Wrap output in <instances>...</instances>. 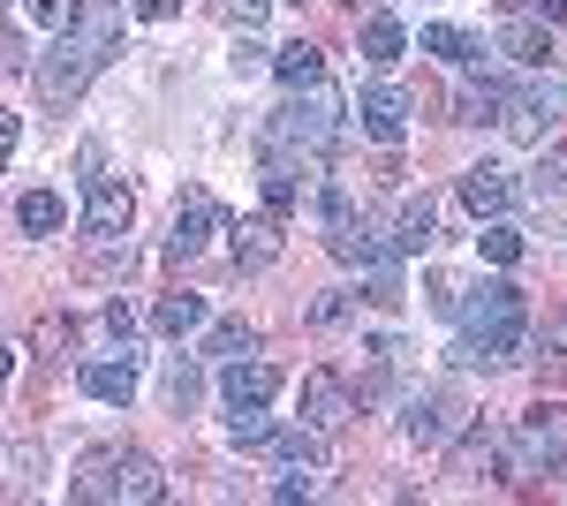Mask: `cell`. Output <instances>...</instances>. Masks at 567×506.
Returning a JSON list of instances; mask_svg holds the SVG:
<instances>
[{
  "mask_svg": "<svg viewBox=\"0 0 567 506\" xmlns=\"http://www.w3.org/2000/svg\"><path fill=\"white\" fill-rule=\"evenodd\" d=\"M341 128H349V106H341V91L326 84H303L288 106H280V122L265 128V159H288V152H310V159H333V144H341ZM296 167V159H288Z\"/></svg>",
  "mask_w": 567,
  "mask_h": 506,
  "instance_id": "3",
  "label": "cell"
},
{
  "mask_svg": "<svg viewBox=\"0 0 567 506\" xmlns=\"http://www.w3.org/2000/svg\"><path fill=\"white\" fill-rule=\"evenodd\" d=\"M136 16L144 23H167V16H182V0H136Z\"/></svg>",
  "mask_w": 567,
  "mask_h": 506,
  "instance_id": "40",
  "label": "cell"
},
{
  "mask_svg": "<svg viewBox=\"0 0 567 506\" xmlns=\"http://www.w3.org/2000/svg\"><path fill=\"white\" fill-rule=\"evenodd\" d=\"M537 16H545V23H567V0H537Z\"/></svg>",
  "mask_w": 567,
  "mask_h": 506,
  "instance_id": "42",
  "label": "cell"
},
{
  "mask_svg": "<svg viewBox=\"0 0 567 506\" xmlns=\"http://www.w3.org/2000/svg\"><path fill=\"white\" fill-rule=\"evenodd\" d=\"M296 205H303V182H296V167H288V159H265V211H272V219H288Z\"/></svg>",
  "mask_w": 567,
  "mask_h": 506,
  "instance_id": "24",
  "label": "cell"
},
{
  "mask_svg": "<svg viewBox=\"0 0 567 506\" xmlns=\"http://www.w3.org/2000/svg\"><path fill=\"white\" fill-rule=\"evenodd\" d=\"M114 45H122V8L114 0H76L69 8V31L39 53V69H31V84H39L45 106H76L84 84L114 61Z\"/></svg>",
  "mask_w": 567,
  "mask_h": 506,
  "instance_id": "1",
  "label": "cell"
},
{
  "mask_svg": "<svg viewBox=\"0 0 567 506\" xmlns=\"http://www.w3.org/2000/svg\"><path fill=\"white\" fill-rule=\"evenodd\" d=\"M227 242H235V265L243 272H265V265H280V219L258 211V219H235V227H219Z\"/></svg>",
  "mask_w": 567,
  "mask_h": 506,
  "instance_id": "14",
  "label": "cell"
},
{
  "mask_svg": "<svg viewBox=\"0 0 567 506\" xmlns=\"http://www.w3.org/2000/svg\"><path fill=\"white\" fill-rule=\"evenodd\" d=\"M432 235H439V205L432 197H401V211H393V242H401V257L432 250Z\"/></svg>",
  "mask_w": 567,
  "mask_h": 506,
  "instance_id": "19",
  "label": "cell"
},
{
  "mask_svg": "<svg viewBox=\"0 0 567 506\" xmlns=\"http://www.w3.org/2000/svg\"><path fill=\"white\" fill-rule=\"evenodd\" d=\"M106 333H122V348H130V333H136V318H130V302H106Z\"/></svg>",
  "mask_w": 567,
  "mask_h": 506,
  "instance_id": "38",
  "label": "cell"
},
{
  "mask_svg": "<svg viewBox=\"0 0 567 506\" xmlns=\"http://www.w3.org/2000/svg\"><path fill=\"white\" fill-rule=\"evenodd\" d=\"M349 318H355V296H349V288H333V296L310 302V333H341Z\"/></svg>",
  "mask_w": 567,
  "mask_h": 506,
  "instance_id": "29",
  "label": "cell"
},
{
  "mask_svg": "<svg viewBox=\"0 0 567 506\" xmlns=\"http://www.w3.org/2000/svg\"><path fill=\"white\" fill-rule=\"evenodd\" d=\"M432 310H439V318L462 310V280H454V272H439V280H432Z\"/></svg>",
  "mask_w": 567,
  "mask_h": 506,
  "instance_id": "36",
  "label": "cell"
},
{
  "mask_svg": "<svg viewBox=\"0 0 567 506\" xmlns=\"http://www.w3.org/2000/svg\"><path fill=\"white\" fill-rule=\"evenodd\" d=\"M16 379V348H8V340H0V385Z\"/></svg>",
  "mask_w": 567,
  "mask_h": 506,
  "instance_id": "43",
  "label": "cell"
},
{
  "mask_svg": "<svg viewBox=\"0 0 567 506\" xmlns=\"http://www.w3.org/2000/svg\"><path fill=\"white\" fill-rule=\"evenodd\" d=\"M363 61H371V69H393V61H401V53H409V31H401V16H386V8H379V16H363Z\"/></svg>",
  "mask_w": 567,
  "mask_h": 506,
  "instance_id": "18",
  "label": "cell"
},
{
  "mask_svg": "<svg viewBox=\"0 0 567 506\" xmlns=\"http://www.w3.org/2000/svg\"><path fill=\"white\" fill-rule=\"evenodd\" d=\"M69 8H76V0H23V16L45 23V31H61V23H69Z\"/></svg>",
  "mask_w": 567,
  "mask_h": 506,
  "instance_id": "34",
  "label": "cell"
},
{
  "mask_svg": "<svg viewBox=\"0 0 567 506\" xmlns=\"http://www.w3.org/2000/svg\"><path fill=\"white\" fill-rule=\"evenodd\" d=\"M499 53H507L515 69H545V61H553V31H545V16H507Z\"/></svg>",
  "mask_w": 567,
  "mask_h": 506,
  "instance_id": "16",
  "label": "cell"
},
{
  "mask_svg": "<svg viewBox=\"0 0 567 506\" xmlns=\"http://www.w3.org/2000/svg\"><path fill=\"white\" fill-rule=\"evenodd\" d=\"M227 227V211L213 205V189H182V205H175V227H167V257H197V250H213V235Z\"/></svg>",
  "mask_w": 567,
  "mask_h": 506,
  "instance_id": "7",
  "label": "cell"
},
{
  "mask_svg": "<svg viewBox=\"0 0 567 506\" xmlns=\"http://www.w3.org/2000/svg\"><path fill=\"white\" fill-rule=\"evenodd\" d=\"M477 250L492 257V265H515V257H523V227H515V219H507V211H499V219H484Z\"/></svg>",
  "mask_w": 567,
  "mask_h": 506,
  "instance_id": "26",
  "label": "cell"
},
{
  "mask_svg": "<svg viewBox=\"0 0 567 506\" xmlns=\"http://www.w3.org/2000/svg\"><path fill=\"white\" fill-rule=\"evenodd\" d=\"M227 61H235V76H258V69H272V53H265V45L250 39V31L235 39V53H227Z\"/></svg>",
  "mask_w": 567,
  "mask_h": 506,
  "instance_id": "33",
  "label": "cell"
},
{
  "mask_svg": "<svg viewBox=\"0 0 567 506\" xmlns=\"http://www.w3.org/2000/svg\"><path fill=\"white\" fill-rule=\"evenodd\" d=\"M349 219H355V197H349V182H333V174H326V182H318V227L333 235V227H349Z\"/></svg>",
  "mask_w": 567,
  "mask_h": 506,
  "instance_id": "27",
  "label": "cell"
},
{
  "mask_svg": "<svg viewBox=\"0 0 567 506\" xmlns=\"http://www.w3.org/2000/svg\"><path fill=\"white\" fill-rule=\"evenodd\" d=\"M318 492V468H288L280 484H272V499H310Z\"/></svg>",
  "mask_w": 567,
  "mask_h": 506,
  "instance_id": "35",
  "label": "cell"
},
{
  "mask_svg": "<svg viewBox=\"0 0 567 506\" xmlns=\"http://www.w3.org/2000/svg\"><path fill=\"white\" fill-rule=\"evenodd\" d=\"M326 250L341 257V265H355V272H386V265H401V242L379 235V227H363V219L333 227V235H326Z\"/></svg>",
  "mask_w": 567,
  "mask_h": 506,
  "instance_id": "9",
  "label": "cell"
},
{
  "mask_svg": "<svg viewBox=\"0 0 567 506\" xmlns=\"http://www.w3.org/2000/svg\"><path fill=\"white\" fill-rule=\"evenodd\" d=\"M16 219H23V235H53V227H61V197H53V189H31V197L16 205Z\"/></svg>",
  "mask_w": 567,
  "mask_h": 506,
  "instance_id": "28",
  "label": "cell"
},
{
  "mask_svg": "<svg viewBox=\"0 0 567 506\" xmlns=\"http://www.w3.org/2000/svg\"><path fill=\"white\" fill-rule=\"evenodd\" d=\"M355 122H363V136H371V144H401V136H409V91L371 84L363 99H355Z\"/></svg>",
  "mask_w": 567,
  "mask_h": 506,
  "instance_id": "11",
  "label": "cell"
},
{
  "mask_svg": "<svg viewBox=\"0 0 567 506\" xmlns=\"http://www.w3.org/2000/svg\"><path fill=\"white\" fill-rule=\"evenodd\" d=\"M424 53L454 61V69H477V61H484V45L470 39V31H454V23H432V31H424Z\"/></svg>",
  "mask_w": 567,
  "mask_h": 506,
  "instance_id": "23",
  "label": "cell"
},
{
  "mask_svg": "<svg viewBox=\"0 0 567 506\" xmlns=\"http://www.w3.org/2000/svg\"><path fill=\"white\" fill-rule=\"evenodd\" d=\"M462 340L446 348V363L462 371H492V363H515L529 340V302L515 280H484V288H462V310H454Z\"/></svg>",
  "mask_w": 567,
  "mask_h": 506,
  "instance_id": "2",
  "label": "cell"
},
{
  "mask_svg": "<svg viewBox=\"0 0 567 506\" xmlns=\"http://www.w3.org/2000/svg\"><path fill=\"white\" fill-rule=\"evenodd\" d=\"M484 468H507V438H499L492 423L462 431V446H454V476H470V484H477Z\"/></svg>",
  "mask_w": 567,
  "mask_h": 506,
  "instance_id": "17",
  "label": "cell"
},
{
  "mask_svg": "<svg viewBox=\"0 0 567 506\" xmlns=\"http://www.w3.org/2000/svg\"><path fill=\"white\" fill-rule=\"evenodd\" d=\"M515 454H523V468H537V476H560L567 468V401H537L523 416V431H515Z\"/></svg>",
  "mask_w": 567,
  "mask_h": 506,
  "instance_id": "5",
  "label": "cell"
},
{
  "mask_svg": "<svg viewBox=\"0 0 567 506\" xmlns=\"http://www.w3.org/2000/svg\"><path fill=\"white\" fill-rule=\"evenodd\" d=\"M462 205L477 211V219H499V211L515 205V174L499 167V159H477V167L462 174Z\"/></svg>",
  "mask_w": 567,
  "mask_h": 506,
  "instance_id": "15",
  "label": "cell"
},
{
  "mask_svg": "<svg viewBox=\"0 0 567 506\" xmlns=\"http://www.w3.org/2000/svg\"><path fill=\"white\" fill-rule=\"evenodd\" d=\"M152 333H167V340H182V333H205V296H159L152 302Z\"/></svg>",
  "mask_w": 567,
  "mask_h": 506,
  "instance_id": "21",
  "label": "cell"
},
{
  "mask_svg": "<svg viewBox=\"0 0 567 506\" xmlns=\"http://www.w3.org/2000/svg\"><path fill=\"white\" fill-rule=\"evenodd\" d=\"M272 76H280L288 91H303V84H318V76H326V53H318L310 39L280 45V53H272Z\"/></svg>",
  "mask_w": 567,
  "mask_h": 506,
  "instance_id": "22",
  "label": "cell"
},
{
  "mask_svg": "<svg viewBox=\"0 0 567 506\" xmlns=\"http://www.w3.org/2000/svg\"><path fill=\"white\" fill-rule=\"evenodd\" d=\"M16 136H23V122H16V114H8V106H0V159H8V152H16Z\"/></svg>",
  "mask_w": 567,
  "mask_h": 506,
  "instance_id": "41",
  "label": "cell"
},
{
  "mask_svg": "<svg viewBox=\"0 0 567 506\" xmlns=\"http://www.w3.org/2000/svg\"><path fill=\"white\" fill-rule=\"evenodd\" d=\"M227 438H235V446H265V438H272V416H265V409H227Z\"/></svg>",
  "mask_w": 567,
  "mask_h": 506,
  "instance_id": "31",
  "label": "cell"
},
{
  "mask_svg": "<svg viewBox=\"0 0 567 506\" xmlns=\"http://www.w3.org/2000/svg\"><path fill=\"white\" fill-rule=\"evenodd\" d=\"M454 431H462V393H446V385L409 393V409H401V438L409 446H446Z\"/></svg>",
  "mask_w": 567,
  "mask_h": 506,
  "instance_id": "6",
  "label": "cell"
},
{
  "mask_svg": "<svg viewBox=\"0 0 567 506\" xmlns=\"http://www.w3.org/2000/svg\"><path fill=\"white\" fill-rule=\"evenodd\" d=\"M197 393H205V379H197V355H175V363H167V401H175V409H189Z\"/></svg>",
  "mask_w": 567,
  "mask_h": 506,
  "instance_id": "32",
  "label": "cell"
},
{
  "mask_svg": "<svg viewBox=\"0 0 567 506\" xmlns=\"http://www.w3.org/2000/svg\"><path fill=\"white\" fill-rule=\"evenodd\" d=\"M499 106H507V84H470L454 122H499Z\"/></svg>",
  "mask_w": 567,
  "mask_h": 506,
  "instance_id": "30",
  "label": "cell"
},
{
  "mask_svg": "<svg viewBox=\"0 0 567 506\" xmlns=\"http://www.w3.org/2000/svg\"><path fill=\"white\" fill-rule=\"evenodd\" d=\"M205 355H219V363H235V355H258V333H250L243 318H219L213 333H205Z\"/></svg>",
  "mask_w": 567,
  "mask_h": 506,
  "instance_id": "25",
  "label": "cell"
},
{
  "mask_svg": "<svg viewBox=\"0 0 567 506\" xmlns=\"http://www.w3.org/2000/svg\"><path fill=\"white\" fill-rule=\"evenodd\" d=\"M76 499H130V506H159L167 499V476L152 454H99V462L76 476Z\"/></svg>",
  "mask_w": 567,
  "mask_h": 506,
  "instance_id": "4",
  "label": "cell"
},
{
  "mask_svg": "<svg viewBox=\"0 0 567 506\" xmlns=\"http://www.w3.org/2000/svg\"><path fill=\"white\" fill-rule=\"evenodd\" d=\"M272 393H280V371L258 363V355H235L227 379H219V401L227 409H272Z\"/></svg>",
  "mask_w": 567,
  "mask_h": 506,
  "instance_id": "12",
  "label": "cell"
},
{
  "mask_svg": "<svg viewBox=\"0 0 567 506\" xmlns=\"http://www.w3.org/2000/svg\"><path fill=\"white\" fill-rule=\"evenodd\" d=\"M76 385H84L91 401H106V409H130L136 401V348H122V355H91L84 371H76Z\"/></svg>",
  "mask_w": 567,
  "mask_h": 506,
  "instance_id": "10",
  "label": "cell"
},
{
  "mask_svg": "<svg viewBox=\"0 0 567 506\" xmlns=\"http://www.w3.org/2000/svg\"><path fill=\"white\" fill-rule=\"evenodd\" d=\"M130 219H136V197L122 189V182L91 174V182H84V235H91V242H122Z\"/></svg>",
  "mask_w": 567,
  "mask_h": 506,
  "instance_id": "8",
  "label": "cell"
},
{
  "mask_svg": "<svg viewBox=\"0 0 567 506\" xmlns=\"http://www.w3.org/2000/svg\"><path fill=\"white\" fill-rule=\"evenodd\" d=\"M265 8H272V0H227V16H235L243 31H258V23H265Z\"/></svg>",
  "mask_w": 567,
  "mask_h": 506,
  "instance_id": "37",
  "label": "cell"
},
{
  "mask_svg": "<svg viewBox=\"0 0 567 506\" xmlns=\"http://www.w3.org/2000/svg\"><path fill=\"white\" fill-rule=\"evenodd\" d=\"M349 416H355L349 385L333 379V371H310V379H303V423H310V431H326V438H333V431H341Z\"/></svg>",
  "mask_w": 567,
  "mask_h": 506,
  "instance_id": "13",
  "label": "cell"
},
{
  "mask_svg": "<svg viewBox=\"0 0 567 506\" xmlns=\"http://www.w3.org/2000/svg\"><path fill=\"white\" fill-rule=\"evenodd\" d=\"M8 69H23V39H16V31L0 23V76H8Z\"/></svg>",
  "mask_w": 567,
  "mask_h": 506,
  "instance_id": "39",
  "label": "cell"
},
{
  "mask_svg": "<svg viewBox=\"0 0 567 506\" xmlns=\"http://www.w3.org/2000/svg\"><path fill=\"white\" fill-rule=\"evenodd\" d=\"M265 446H272V462L280 468H326V431H280V423H272V438H265Z\"/></svg>",
  "mask_w": 567,
  "mask_h": 506,
  "instance_id": "20",
  "label": "cell"
}]
</instances>
